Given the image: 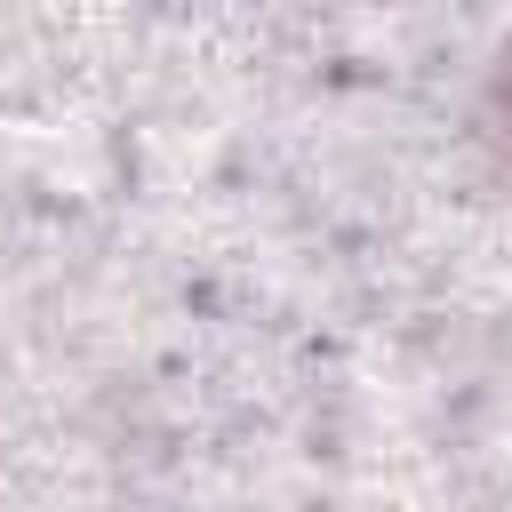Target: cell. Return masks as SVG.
Instances as JSON below:
<instances>
[{
  "label": "cell",
  "mask_w": 512,
  "mask_h": 512,
  "mask_svg": "<svg viewBox=\"0 0 512 512\" xmlns=\"http://www.w3.org/2000/svg\"><path fill=\"white\" fill-rule=\"evenodd\" d=\"M480 144H488L496 168L512 176V40H504V56H496V72H488V88H480Z\"/></svg>",
  "instance_id": "6da1fadb"
}]
</instances>
